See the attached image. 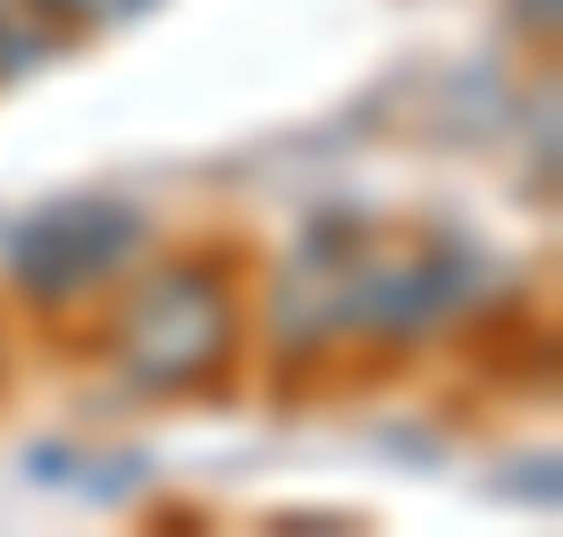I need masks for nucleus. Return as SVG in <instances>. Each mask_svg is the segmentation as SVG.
<instances>
[{
	"instance_id": "nucleus-1",
	"label": "nucleus",
	"mask_w": 563,
	"mask_h": 537,
	"mask_svg": "<svg viewBox=\"0 0 563 537\" xmlns=\"http://www.w3.org/2000/svg\"><path fill=\"white\" fill-rule=\"evenodd\" d=\"M235 353H244V294L228 260H168L110 320V370L143 395L219 387Z\"/></svg>"
},
{
	"instance_id": "nucleus-2",
	"label": "nucleus",
	"mask_w": 563,
	"mask_h": 537,
	"mask_svg": "<svg viewBox=\"0 0 563 537\" xmlns=\"http://www.w3.org/2000/svg\"><path fill=\"white\" fill-rule=\"evenodd\" d=\"M135 253H143V211L110 202V193H76L9 244V286L34 311H68L101 286H118L135 269Z\"/></svg>"
},
{
	"instance_id": "nucleus-3",
	"label": "nucleus",
	"mask_w": 563,
	"mask_h": 537,
	"mask_svg": "<svg viewBox=\"0 0 563 537\" xmlns=\"http://www.w3.org/2000/svg\"><path fill=\"white\" fill-rule=\"evenodd\" d=\"M34 9H59V0H34ZM68 9H76V0H68Z\"/></svg>"
}]
</instances>
